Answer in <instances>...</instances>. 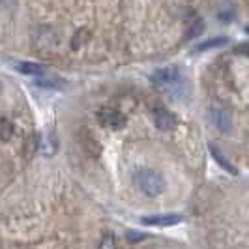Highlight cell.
Instances as JSON below:
<instances>
[{"label": "cell", "instance_id": "cell-10", "mask_svg": "<svg viewBox=\"0 0 249 249\" xmlns=\"http://www.w3.org/2000/svg\"><path fill=\"white\" fill-rule=\"evenodd\" d=\"M36 85L41 88H49V90H62L66 88V81L60 77H41L36 81Z\"/></svg>", "mask_w": 249, "mask_h": 249}, {"label": "cell", "instance_id": "cell-5", "mask_svg": "<svg viewBox=\"0 0 249 249\" xmlns=\"http://www.w3.org/2000/svg\"><path fill=\"white\" fill-rule=\"evenodd\" d=\"M180 221H182L180 213H156V215L142 217V223L150 227H171V225H178Z\"/></svg>", "mask_w": 249, "mask_h": 249}, {"label": "cell", "instance_id": "cell-7", "mask_svg": "<svg viewBox=\"0 0 249 249\" xmlns=\"http://www.w3.org/2000/svg\"><path fill=\"white\" fill-rule=\"evenodd\" d=\"M210 152H212V156H213V160L219 163L221 167H223L227 173H231V175H238V171H236V167L232 165V163L229 161L227 158H225V154L221 152V150L217 148L215 144H210Z\"/></svg>", "mask_w": 249, "mask_h": 249}, {"label": "cell", "instance_id": "cell-1", "mask_svg": "<svg viewBox=\"0 0 249 249\" xmlns=\"http://www.w3.org/2000/svg\"><path fill=\"white\" fill-rule=\"evenodd\" d=\"M133 182L139 187V191L146 197H160L165 191V176L154 169H139L133 175Z\"/></svg>", "mask_w": 249, "mask_h": 249}, {"label": "cell", "instance_id": "cell-8", "mask_svg": "<svg viewBox=\"0 0 249 249\" xmlns=\"http://www.w3.org/2000/svg\"><path fill=\"white\" fill-rule=\"evenodd\" d=\"M15 70L23 75H36V77H41L45 73V70L36 62H17L15 64Z\"/></svg>", "mask_w": 249, "mask_h": 249}, {"label": "cell", "instance_id": "cell-11", "mask_svg": "<svg viewBox=\"0 0 249 249\" xmlns=\"http://www.w3.org/2000/svg\"><path fill=\"white\" fill-rule=\"evenodd\" d=\"M229 43V37H212V39H206V41H202L197 45V49L195 51H208V49H213V47H223Z\"/></svg>", "mask_w": 249, "mask_h": 249}, {"label": "cell", "instance_id": "cell-6", "mask_svg": "<svg viewBox=\"0 0 249 249\" xmlns=\"http://www.w3.org/2000/svg\"><path fill=\"white\" fill-rule=\"evenodd\" d=\"M154 124L161 131H173L178 124V118L167 109H156L154 111Z\"/></svg>", "mask_w": 249, "mask_h": 249}, {"label": "cell", "instance_id": "cell-4", "mask_svg": "<svg viewBox=\"0 0 249 249\" xmlns=\"http://www.w3.org/2000/svg\"><path fill=\"white\" fill-rule=\"evenodd\" d=\"M210 118H212V124L221 133H231V129H232V114H231L229 109H225V107H212Z\"/></svg>", "mask_w": 249, "mask_h": 249}, {"label": "cell", "instance_id": "cell-15", "mask_svg": "<svg viewBox=\"0 0 249 249\" xmlns=\"http://www.w3.org/2000/svg\"><path fill=\"white\" fill-rule=\"evenodd\" d=\"M85 39H87V32H85V30H79V32L75 34V39L71 41V45H73L75 49H79V47H81V43H83Z\"/></svg>", "mask_w": 249, "mask_h": 249}, {"label": "cell", "instance_id": "cell-9", "mask_svg": "<svg viewBox=\"0 0 249 249\" xmlns=\"http://www.w3.org/2000/svg\"><path fill=\"white\" fill-rule=\"evenodd\" d=\"M58 150V141L54 139V135L53 133H47L45 137L41 139V144H39V152L43 154V156H53L54 152Z\"/></svg>", "mask_w": 249, "mask_h": 249}, {"label": "cell", "instance_id": "cell-16", "mask_svg": "<svg viewBox=\"0 0 249 249\" xmlns=\"http://www.w3.org/2000/svg\"><path fill=\"white\" fill-rule=\"evenodd\" d=\"M144 238V234H139V231H129L127 232V240L129 242H139V240H142Z\"/></svg>", "mask_w": 249, "mask_h": 249}, {"label": "cell", "instance_id": "cell-3", "mask_svg": "<svg viewBox=\"0 0 249 249\" xmlns=\"http://www.w3.org/2000/svg\"><path fill=\"white\" fill-rule=\"evenodd\" d=\"M98 120H100L105 127H111V129H122L125 125L124 114L120 111H116V109H109V107L98 111Z\"/></svg>", "mask_w": 249, "mask_h": 249}, {"label": "cell", "instance_id": "cell-14", "mask_svg": "<svg viewBox=\"0 0 249 249\" xmlns=\"http://www.w3.org/2000/svg\"><path fill=\"white\" fill-rule=\"evenodd\" d=\"M202 30H204V23H202V21H197V23H195V25L191 26V28H189V32H187V39H189V37H195V36H199V34H202Z\"/></svg>", "mask_w": 249, "mask_h": 249}, {"label": "cell", "instance_id": "cell-12", "mask_svg": "<svg viewBox=\"0 0 249 249\" xmlns=\"http://www.w3.org/2000/svg\"><path fill=\"white\" fill-rule=\"evenodd\" d=\"M12 135H13V124L10 120L2 118L0 120V139L2 141H8V139H12Z\"/></svg>", "mask_w": 249, "mask_h": 249}, {"label": "cell", "instance_id": "cell-2", "mask_svg": "<svg viewBox=\"0 0 249 249\" xmlns=\"http://www.w3.org/2000/svg\"><path fill=\"white\" fill-rule=\"evenodd\" d=\"M150 79H152V83H154L156 87L169 88L171 85H175L176 81L180 79V70L175 68V66H171V68H161V70L154 71Z\"/></svg>", "mask_w": 249, "mask_h": 249}, {"label": "cell", "instance_id": "cell-13", "mask_svg": "<svg viewBox=\"0 0 249 249\" xmlns=\"http://www.w3.org/2000/svg\"><path fill=\"white\" fill-rule=\"evenodd\" d=\"M116 248H118V246H116V238H114V234H112V232H105L103 238H101L98 249H116Z\"/></svg>", "mask_w": 249, "mask_h": 249}, {"label": "cell", "instance_id": "cell-17", "mask_svg": "<svg viewBox=\"0 0 249 249\" xmlns=\"http://www.w3.org/2000/svg\"><path fill=\"white\" fill-rule=\"evenodd\" d=\"M0 92H2V83H0Z\"/></svg>", "mask_w": 249, "mask_h": 249}]
</instances>
